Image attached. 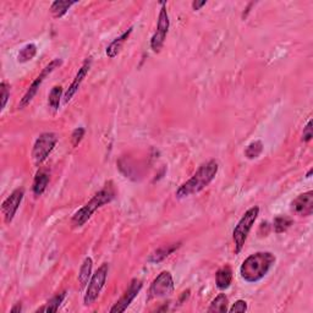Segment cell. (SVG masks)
Instances as JSON below:
<instances>
[{"label":"cell","mask_w":313,"mask_h":313,"mask_svg":"<svg viewBox=\"0 0 313 313\" xmlns=\"http://www.w3.org/2000/svg\"><path fill=\"white\" fill-rule=\"evenodd\" d=\"M109 272L108 263H103L102 266L97 269V272L92 275L90 283H88L87 290H86L85 297H83V302L85 306H91L92 303L96 302L97 298L99 297L100 291L104 288L105 281H107Z\"/></svg>","instance_id":"5b68a950"},{"label":"cell","mask_w":313,"mask_h":313,"mask_svg":"<svg viewBox=\"0 0 313 313\" xmlns=\"http://www.w3.org/2000/svg\"><path fill=\"white\" fill-rule=\"evenodd\" d=\"M61 96H62L61 86H54V87L51 88L49 97H48V104H49V107L53 109L54 111H56L59 109Z\"/></svg>","instance_id":"603a6c76"},{"label":"cell","mask_w":313,"mask_h":313,"mask_svg":"<svg viewBox=\"0 0 313 313\" xmlns=\"http://www.w3.org/2000/svg\"><path fill=\"white\" fill-rule=\"evenodd\" d=\"M247 311V302L243 300H237L236 302L232 305L230 308H229V312L234 313V312H246Z\"/></svg>","instance_id":"83f0119b"},{"label":"cell","mask_w":313,"mask_h":313,"mask_svg":"<svg viewBox=\"0 0 313 313\" xmlns=\"http://www.w3.org/2000/svg\"><path fill=\"white\" fill-rule=\"evenodd\" d=\"M311 175H312V169L308 171V174H307V176H306V177H311Z\"/></svg>","instance_id":"1f68e13d"},{"label":"cell","mask_w":313,"mask_h":313,"mask_svg":"<svg viewBox=\"0 0 313 313\" xmlns=\"http://www.w3.org/2000/svg\"><path fill=\"white\" fill-rule=\"evenodd\" d=\"M114 198H115V190L113 187V183L109 182L91 198L90 202L86 203L82 208H80L74 214L73 219H71V225L74 228H81V226L85 225L91 219V217L97 209H99L100 207H103L104 205L110 203Z\"/></svg>","instance_id":"3957f363"},{"label":"cell","mask_w":313,"mask_h":313,"mask_svg":"<svg viewBox=\"0 0 313 313\" xmlns=\"http://www.w3.org/2000/svg\"><path fill=\"white\" fill-rule=\"evenodd\" d=\"M174 292V280L170 272H162L149 286L148 301L170 296Z\"/></svg>","instance_id":"ba28073f"},{"label":"cell","mask_w":313,"mask_h":313,"mask_svg":"<svg viewBox=\"0 0 313 313\" xmlns=\"http://www.w3.org/2000/svg\"><path fill=\"white\" fill-rule=\"evenodd\" d=\"M37 54V47L33 43L26 44L21 50H20L19 55H17V61L19 62H27L32 60Z\"/></svg>","instance_id":"7402d4cb"},{"label":"cell","mask_w":313,"mask_h":313,"mask_svg":"<svg viewBox=\"0 0 313 313\" xmlns=\"http://www.w3.org/2000/svg\"><path fill=\"white\" fill-rule=\"evenodd\" d=\"M65 297H66V291L60 292V294L55 295L54 297H51L50 300L48 301L47 303H45V306H43V307H41V308H38L36 312H49V313L56 312L59 309L60 305L62 303V301L65 300Z\"/></svg>","instance_id":"d6986e66"},{"label":"cell","mask_w":313,"mask_h":313,"mask_svg":"<svg viewBox=\"0 0 313 313\" xmlns=\"http://www.w3.org/2000/svg\"><path fill=\"white\" fill-rule=\"evenodd\" d=\"M218 170H219V164H218L215 159L205 163V164H202L197 169L196 173L192 175L187 181L183 182L176 190L175 196L179 200H181V198H186L195 194H198V192L205 190L209 183L213 181L215 175L218 174Z\"/></svg>","instance_id":"6da1fadb"},{"label":"cell","mask_w":313,"mask_h":313,"mask_svg":"<svg viewBox=\"0 0 313 313\" xmlns=\"http://www.w3.org/2000/svg\"><path fill=\"white\" fill-rule=\"evenodd\" d=\"M22 311V307H21V303H17V305L15 307H13V308L10 309L11 313H20Z\"/></svg>","instance_id":"4dcf8cb0"},{"label":"cell","mask_w":313,"mask_h":313,"mask_svg":"<svg viewBox=\"0 0 313 313\" xmlns=\"http://www.w3.org/2000/svg\"><path fill=\"white\" fill-rule=\"evenodd\" d=\"M263 152V143L261 141H254L246 147L245 157L247 159H256L262 154Z\"/></svg>","instance_id":"cb8c5ba5"},{"label":"cell","mask_w":313,"mask_h":313,"mask_svg":"<svg viewBox=\"0 0 313 313\" xmlns=\"http://www.w3.org/2000/svg\"><path fill=\"white\" fill-rule=\"evenodd\" d=\"M91 66H92V56H90V58H87L85 60V62H83L81 68H80L79 71H77V74H76V76H75L73 83L69 86L68 91H66V93L64 94V103L65 104L66 103L70 102V100L73 99V97L75 96V94L77 93V91L80 90L82 82L85 81L86 76H87V74L90 73Z\"/></svg>","instance_id":"7c38bea8"},{"label":"cell","mask_w":313,"mask_h":313,"mask_svg":"<svg viewBox=\"0 0 313 313\" xmlns=\"http://www.w3.org/2000/svg\"><path fill=\"white\" fill-rule=\"evenodd\" d=\"M179 247H180V243H174V245L168 246V247H162V248L157 249V251L153 252V254L151 255V257L148 258V262H151V263L162 262L163 260H165L169 255L173 254V252L176 251Z\"/></svg>","instance_id":"ffe728a7"},{"label":"cell","mask_w":313,"mask_h":313,"mask_svg":"<svg viewBox=\"0 0 313 313\" xmlns=\"http://www.w3.org/2000/svg\"><path fill=\"white\" fill-rule=\"evenodd\" d=\"M232 271L230 267H223L215 274V284L219 290H226L231 285Z\"/></svg>","instance_id":"2e32d148"},{"label":"cell","mask_w":313,"mask_h":313,"mask_svg":"<svg viewBox=\"0 0 313 313\" xmlns=\"http://www.w3.org/2000/svg\"><path fill=\"white\" fill-rule=\"evenodd\" d=\"M132 30H134V28L130 27L128 31H125L121 36L117 37V38L114 39V41L108 45L107 49H105V54H107L108 58L114 59L115 56L119 55L120 51H121L122 49V47H124L125 42L128 41L129 37H130V34L132 33Z\"/></svg>","instance_id":"5bb4252c"},{"label":"cell","mask_w":313,"mask_h":313,"mask_svg":"<svg viewBox=\"0 0 313 313\" xmlns=\"http://www.w3.org/2000/svg\"><path fill=\"white\" fill-rule=\"evenodd\" d=\"M85 129L83 128H77L75 129L73 135H71V141H73V146L74 147H76V146H79V143L81 142L83 137H85Z\"/></svg>","instance_id":"4316f807"},{"label":"cell","mask_w":313,"mask_h":313,"mask_svg":"<svg viewBox=\"0 0 313 313\" xmlns=\"http://www.w3.org/2000/svg\"><path fill=\"white\" fill-rule=\"evenodd\" d=\"M48 183H49V174L47 170H38L33 180V194L34 196H42L44 191L47 190Z\"/></svg>","instance_id":"9a60e30c"},{"label":"cell","mask_w":313,"mask_h":313,"mask_svg":"<svg viewBox=\"0 0 313 313\" xmlns=\"http://www.w3.org/2000/svg\"><path fill=\"white\" fill-rule=\"evenodd\" d=\"M58 142V136L54 132H44L34 142L32 149V158L36 165L42 164L53 152Z\"/></svg>","instance_id":"8992f818"},{"label":"cell","mask_w":313,"mask_h":313,"mask_svg":"<svg viewBox=\"0 0 313 313\" xmlns=\"http://www.w3.org/2000/svg\"><path fill=\"white\" fill-rule=\"evenodd\" d=\"M228 303L229 300L228 297L225 296V294H219L217 297L212 301L211 306H209L208 312H215V313H225L229 311L228 308Z\"/></svg>","instance_id":"44dd1931"},{"label":"cell","mask_w":313,"mask_h":313,"mask_svg":"<svg viewBox=\"0 0 313 313\" xmlns=\"http://www.w3.org/2000/svg\"><path fill=\"white\" fill-rule=\"evenodd\" d=\"M207 4V2H205V0H203V2H194L192 3V9H194V10H201V8H203L205 7V5Z\"/></svg>","instance_id":"f546056e"},{"label":"cell","mask_w":313,"mask_h":313,"mask_svg":"<svg viewBox=\"0 0 313 313\" xmlns=\"http://www.w3.org/2000/svg\"><path fill=\"white\" fill-rule=\"evenodd\" d=\"M24 196H25V190L16 189V190H14V191L11 192L10 196H9L7 200L3 202L2 212H3V215H4L5 223L7 224H10L11 222H13L17 209H19L22 200H24Z\"/></svg>","instance_id":"30bf717a"},{"label":"cell","mask_w":313,"mask_h":313,"mask_svg":"<svg viewBox=\"0 0 313 313\" xmlns=\"http://www.w3.org/2000/svg\"><path fill=\"white\" fill-rule=\"evenodd\" d=\"M143 284L140 279H132L130 285H129L128 290L125 291V294L120 297V300L110 308L111 313H120V312H125L128 309V307L131 305L132 301L136 298L137 295L140 294L141 289H142Z\"/></svg>","instance_id":"8fae6325"},{"label":"cell","mask_w":313,"mask_h":313,"mask_svg":"<svg viewBox=\"0 0 313 313\" xmlns=\"http://www.w3.org/2000/svg\"><path fill=\"white\" fill-rule=\"evenodd\" d=\"M275 263L271 252H256L248 256L240 267V275L246 283H258L268 274Z\"/></svg>","instance_id":"7a4b0ae2"},{"label":"cell","mask_w":313,"mask_h":313,"mask_svg":"<svg viewBox=\"0 0 313 313\" xmlns=\"http://www.w3.org/2000/svg\"><path fill=\"white\" fill-rule=\"evenodd\" d=\"M291 211L300 217H309L313 213V192L298 195L291 202Z\"/></svg>","instance_id":"4fadbf2b"},{"label":"cell","mask_w":313,"mask_h":313,"mask_svg":"<svg viewBox=\"0 0 313 313\" xmlns=\"http://www.w3.org/2000/svg\"><path fill=\"white\" fill-rule=\"evenodd\" d=\"M258 214H260V207H252L248 211H246V213L242 215V218L239 220L237 225L235 226L234 231H232V239H234L235 254L236 255L240 254L241 249L245 246L249 231H251L252 226L255 225Z\"/></svg>","instance_id":"277c9868"},{"label":"cell","mask_w":313,"mask_h":313,"mask_svg":"<svg viewBox=\"0 0 313 313\" xmlns=\"http://www.w3.org/2000/svg\"><path fill=\"white\" fill-rule=\"evenodd\" d=\"M274 231L277 234H281V232L286 231L290 226L292 225V219L289 217H285V215H279L274 219Z\"/></svg>","instance_id":"d4e9b609"},{"label":"cell","mask_w":313,"mask_h":313,"mask_svg":"<svg viewBox=\"0 0 313 313\" xmlns=\"http://www.w3.org/2000/svg\"><path fill=\"white\" fill-rule=\"evenodd\" d=\"M92 267H93V261L91 257H86L83 261L81 268L79 272V283L81 285V289L87 285L88 280H90L92 274Z\"/></svg>","instance_id":"e0dca14e"},{"label":"cell","mask_w":313,"mask_h":313,"mask_svg":"<svg viewBox=\"0 0 313 313\" xmlns=\"http://www.w3.org/2000/svg\"><path fill=\"white\" fill-rule=\"evenodd\" d=\"M0 92H2V110H4V108L7 107V103L10 97V87L7 82L0 83Z\"/></svg>","instance_id":"484cf974"},{"label":"cell","mask_w":313,"mask_h":313,"mask_svg":"<svg viewBox=\"0 0 313 313\" xmlns=\"http://www.w3.org/2000/svg\"><path fill=\"white\" fill-rule=\"evenodd\" d=\"M160 5H162V9H160L159 16H158L157 31L151 39V48L154 53H159L160 49L163 48L166 34L169 32V27H170L169 15L168 11H166V3H160Z\"/></svg>","instance_id":"9c48e42d"},{"label":"cell","mask_w":313,"mask_h":313,"mask_svg":"<svg viewBox=\"0 0 313 313\" xmlns=\"http://www.w3.org/2000/svg\"><path fill=\"white\" fill-rule=\"evenodd\" d=\"M77 4V2H68V0H56L51 4L50 7V13L55 19H60L68 13V10L73 5Z\"/></svg>","instance_id":"ac0fdd59"},{"label":"cell","mask_w":313,"mask_h":313,"mask_svg":"<svg viewBox=\"0 0 313 313\" xmlns=\"http://www.w3.org/2000/svg\"><path fill=\"white\" fill-rule=\"evenodd\" d=\"M61 64H62V60L61 59H54V60H51L49 64L45 66L44 69H43L42 73L39 74L38 76H37V79L34 80L32 83H31V86H30V87H28V90L25 93V96L22 97L21 100H20L19 109H25L28 104H30L31 102H32L33 98H34V96H36L37 92H38V90H39V87H41V86H42L43 81H44V80H45V77L49 76V75L53 73V71L55 70V69H58L59 66H61Z\"/></svg>","instance_id":"52a82bcc"},{"label":"cell","mask_w":313,"mask_h":313,"mask_svg":"<svg viewBox=\"0 0 313 313\" xmlns=\"http://www.w3.org/2000/svg\"><path fill=\"white\" fill-rule=\"evenodd\" d=\"M313 137V132H312V120H309L307 122L306 128L303 129V134H302V141L303 142H309Z\"/></svg>","instance_id":"f1b7e54d"}]
</instances>
